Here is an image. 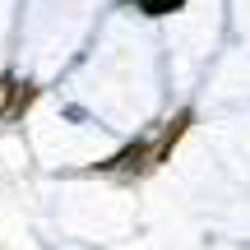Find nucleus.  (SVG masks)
<instances>
[{
    "label": "nucleus",
    "instance_id": "nucleus-1",
    "mask_svg": "<svg viewBox=\"0 0 250 250\" xmlns=\"http://www.w3.org/2000/svg\"><path fill=\"white\" fill-rule=\"evenodd\" d=\"M130 5H134V9H144V14H153V19H158V14H171V9H181V0H130Z\"/></svg>",
    "mask_w": 250,
    "mask_h": 250
}]
</instances>
